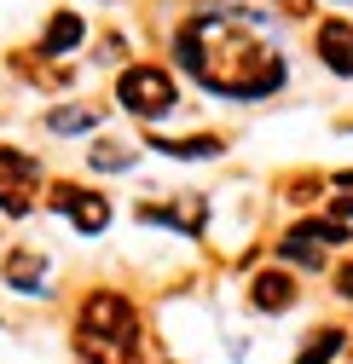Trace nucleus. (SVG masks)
I'll use <instances>...</instances> for the list:
<instances>
[{"label": "nucleus", "instance_id": "nucleus-16", "mask_svg": "<svg viewBox=\"0 0 353 364\" xmlns=\"http://www.w3.org/2000/svg\"><path fill=\"white\" fill-rule=\"evenodd\" d=\"M336 295H342V301H353V260L336 272Z\"/></svg>", "mask_w": 353, "mask_h": 364}, {"label": "nucleus", "instance_id": "nucleus-7", "mask_svg": "<svg viewBox=\"0 0 353 364\" xmlns=\"http://www.w3.org/2000/svg\"><path fill=\"white\" fill-rule=\"evenodd\" d=\"M278 255L295 260V266H307V272H319V266H325V243L307 232V225H290V232L278 237Z\"/></svg>", "mask_w": 353, "mask_h": 364}, {"label": "nucleus", "instance_id": "nucleus-10", "mask_svg": "<svg viewBox=\"0 0 353 364\" xmlns=\"http://www.w3.org/2000/svg\"><path fill=\"white\" fill-rule=\"evenodd\" d=\"M151 145H157L162 156H186V162H191V156H220V151H226L214 133H197V139H151Z\"/></svg>", "mask_w": 353, "mask_h": 364}, {"label": "nucleus", "instance_id": "nucleus-3", "mask_svg": "<svg viewBox=\"0 0 353 364\" xmlns=\"http://www.w3.org/2000/svg\"><path fill=\"white\" fill-rule=\"evenodd\" d=\"M174 99H180V87H174V75L157 70V64H134V70H122V81H116V105L127 116H139V122L168 116Z\"/></svg>", "mask_w": 353, "mask_h": 364}, {"label": "nucleus", "instance_id": "nucleus-6", "mask_svg": "<svg viewBox=\"0 0 353 364\" xmlns=\"http://www.w3.org/2000/svg\"><path fill=\"white\" fill-rule=\"evenodd\" d=\"M319 58H325V70H336V75H353V23L347 18H330V23H319Z\"/></svg>", "mask_w": 353, "mask_h": 364}, {"label": "nucleus", "instance_id": "nucleus-18", "mask_svg": "<svg viewBox=\"0 0 353 364\" xmlns=\"http://www.w3.org/2000/svg\"><path fill=\"white\" fill-rule=\"evenodd\" d=\"M278 6H284V12H307V6H313V0H278Z\"/></svg>", "mask_w": 353, "mask_h": 364}, {"label": "nucleus", "instance_id": "nucleus-1", "mask_svg": "<svg viewBox=\"0 0 353 364\" xmlns=\"http://www.w3.org/2000/svg\"><path fill=\"white\" fill-rule=\"evenodd\" d=\"M174 53L209 93H226V99H267L284 81V58L273 53V41H260L249 29V18H238V12L191 18L174 35Z\"/></svg>", "mask_w": 353, "mask_h": 364}, {"label": "nucleus", "instance_id": "nucleus-14", "mask_svg": "<svg viewBox=\"0 0 353 364\" xmlns=\"http://www.w3.org/2000/svg\"><path fill=\"white\" fill-rule=\"evenodd\" d=\"M47 127H58V133H87V127H93V110H53Z\"/></svg>", "mask_w": 353, "mask_h": 364}, {"label": "nucleus", "instance_id": "nucleus-8", "mask_svg": "<svg viewBox=\"0 0 353 364\" xmlns=\"http://www.w3.org/2000/svg\"><path fill=\"white\" fill-rule=\"evenodd\" d=\"M249 301H255L260 312H284V306L295 301L290 272H260V278H255V289H249Z\"/></svg>", "mask_w": 353, "mask_h": 364}, {"label": "nucleus", "instance_id": "nucleus-13", "mask_svg": "<svg viewBox=\"0 0 353 364\" xmlns=\"http://www.w3.org/2000/svg\"><path fill=\"white\" fill-rule=\"evenodd\" d=\"M295 225H307L325 249H342V243H347V220H295Z\"/></svg>", "mask_w": 353, "mask_h": 364}, {"label": "nucleus", "instance_id": "nucleus-5", "mask_svg": "<svg viewBox=\"0 0 353 364\" xmlns=\"http://www.w3.org/2000/svg\"><path fill=\"white\" fill-rule=\"evenodd\" d=\"M53 208H64L81 232H105V225H110V203L93 197V191H75V186H58L53 191Z\"/></svg>", "mask_w": 353, "mask_h": 364}, {"label": "nucleus", "instance_id": "nucleus-19", "mask_svg": "<svg viewBox=\"0 0 353 364\" xmlns=\"http://www.w3.org/2000/svg\"><path fill=\"white\" fill-rule=\"evenodd\" d=\"M336 186H347V191H353V173H336Z\"/></svg>", "mask_w": 353, "mask_h": 364}, {"label": "nucleus", "instance_id": "nucleus-17", "mask_svg": "<svg viewBox=\"0 0 353 364\" xmlns=\"http://www.w3.org/2000/svg\"><path fill=\"white\" fill-rule=\"evenodd\" d=\"M336 220H353V197H342V203H336Z\"/></svg>", "mask_w": 353, "mask_h": 364}, {"label": "nucleus", "instance_id": "nucleus-12", "mask_svg": "<svg viewBox=\"0 0 353 364\" xmlns=\"http://www.w3.org/2000/svg\"><path fill=\"white\" fill-rule=\"evenodd\" d=\"M6 278H12L18 289H47V284H41V260H35V255H12V260H6Z\"/></svg>", "mask_w": 353, "mask_h": 364}, {"label": "nucleus", "instance_id": "nucleus-15", "mask_svg": "<svg viewBox=\"0 0 353 364\" xmlns=\"http://www.w3.org/2000/svg\"><path fill=\"white\" fill-rule=\"evenodd\" d=\"M134 162V151H116V145H99L93 151V168H127Z\"/></svg>", "mask_w": 353, "mask_h": 364}, {"label": "nucleus", "instance_id": "nucleus-9", "mask_svg": "<svg viewBox=\"0 0 353 364\" xmlns=\"http://www.w3.org/2000/svg\"><path fill=\"white\" fill-rule=\"evenodd\" d=\"M70 47H81V18L75 12H58L47 23V35H41V58H64Z\"/></svg>", "mask_w": 353, "mask_h": 364}, {"label": "nucleus", "instance_id": "nucleus-2", "mask_svg": "<svg viewBox=\"0 0 353 364\" xmlns=\"http://www.w3.org/2000/svg\"><path fill=\"white\" fill-rule=\"evenodd\" d=\"M139 347V312L116 289H93L75 312V353L87 364H127Z\"/></svg>", "mask_w": 353, "mask_h": 364}, {"label": "nucleus", "instance_id": "nucleus-4", "mask_svg": "<svg viewBox=\"0 0 353 364\" xmlns=\"http://www.w3.org/2000/svg\"><path fill=\"white\" fill-rule=\"evenodd\" d=\"M35 186H41V162L29 151H0V208L6 214H29L35 208Z\"/></svg>", "mask_w": 353, "mask_h": 364}, {"label": "nucleus", "instance_id": "nucleus-11", "mask_svg": "<svg viewBox=\"0 0 353 364\" xmlns=\"http://www.w3.org/2000/svg\"><path fill=\"white\" fill-rule=\"evenodd\" d=\"M342 347H347V336H342V330H319L313 341L301 347V358H295V364H330V358H336Z\"/></svg>", "mask_w": 353, "mask_h": 364}]
</instances>
